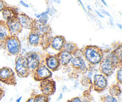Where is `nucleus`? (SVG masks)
Instances as JSON below:
<instances>
[{
    "label": "nucleus",
    "mask_w": 122,
    "mask_h": 102,
    "mask_svg": "<svg viewBox=\"0 0 122 102\" xmlns=\"http://www.w3.org/2000/svg\"><path fill=\"white\" fill-rule=\"evenodd\" d=\"M85 57L88 62L97 64L102 61V54L101 50L97 47L89 46L85 50Z\"/></svg>",
    "instance_id": "f257e3e1"
},
{
    "label": "nucleus",
    "mask_w": 122,
    "mask_h": 102,
    "mask_svg": "<svg viewBox=\"0 0 122 102\" xmlns=\"http://www.w3.org/2000/svg\"><path fill=\"white\" fill-rule=\"evenodd\" d=\"M4 44L8 53L17 55L20 51V42L16 36H10L4 41Z\"/></svg>",
    "instance_id": "f03ea898"
},
{
    "label": "nucleus",
    "mask_w": 122,
    "mask_h": 102,
    "mask_svg": "<svg viewBox=\"0 0 122 102\" xmlns=\"http://www.w3.org/2000/svg\"><path fill=\"white\" fill-rule=\"evenodd\" d=\"M15 71L20 77H26L29 74V69L26 57L19 56L15 59Z\"/></svg>",
    "instance_id": "7ed1b4c3"
},
{
    "label": "nucleus",
    "mask_w": 122,
    "mask_h": 102,
    "mask_svg": "<svg viewBox=\"0 0 122 102\" xmlns=\"http://www.w3.org/2000/svg\"><path fill=\"white\" fill-rule=\"evenodd\" d=\"M0 81L6 84H15V75L11 68L4 67L0 69Z\"/></svg>",
    "instance_id": "20e7f679"
},
{
    "label": "nucleus",
    "mask_w": 122,
    "mask_h": 102,
    "mask_svg": "<svg viewBox=\"0 0 122 102\" xmlns=\"http://www.w3.org/2000/svg\"><path fill=\"white\" fill-rule=\"evenodd\" d=\"M10 36H16L21 32L22 27L19 23L17 17L6 21Z\"/></svg>",
    "instance_id": "39448f33"
},
{
    "label": "nucleus",
    "mask_w": 122,
    "mask_h": 102,
    "mask_svg": "<svg viewBox=\"0 0 122 102\" xmlns=\"http://www.w3.org/2000/svg\"><path fill=\"white\" fill-rule=\"evenodd\" d=\"M40 88L44 95L46 96L51 95L56 90V84L52 80H44L41 82Z\"/></svg>",
    "instance_id": "423d86ee"
},
{
    "label": "nucleus",
    "mask_w": 122,
    "mask_h": 102,
    "mask_svg": "<svg viewBox=\"0 0 122 102\" xmlns=\"http://www.w3.org/2000/svg\"><path fill=\"white\" fill-rule=\"evenodd\" d=\"M51 75L52 74L51 70H50L46 66H41L36 69L35 78L37 81H44L50 78Z\"/></svg>",
    "instance_id": "0eeeda50"
},
{
    "label": "nucleus",
    "mask_w": 122,
    "mask_h": 102,
    "mask_svg": "<svg viewBox=\"0 0 122 102\" xmlns=\"http://www.w3.org/2000/svg\"><path fill=\"white\" fill-rule=\"evenodd\" d=\"M17 19L22 28L23 27L25 29H32L36 21V20H33L24 13L18 14Z\"/></svg>",
    "instance_id": "6e6552de"
},
{
    "label": "nucleus",
    "mask_w": 122,
    "mask_h": 102,
    "mask_svg": "<svg viewBox=\"0 0 122 102\" xmlns=\"http://www.w3.org/2000/svg\"><path fill=\"white\" fill-rule=\"evenodd\" d=\"M101 72L106 76H110L114 71V67L113 60L110 58H106L101 61L100 66Z\"/></svg>",
    "instance_id": "1a4fd4ad"
},
{
    "label": "nucleus",
    "mask_w": 122,
    "mask_h": 102,
    "mask_svg": "<svg viewBox=\"0 0 122 102\" xmlns=\"http://www.w3.org/2000/svg\"><path fill=\"white\" fill-rule=\"evenodd\" d=\"M29 70H35L39 66V56L35 53H32L26 57Z\"/></svg>",
    "instance_id": "9d476101"
},
{
    "label": "nucleus",
    "mask_w": 122,
    "mask_h": 102,
    "mask_svg": "<svg viewBox=\"0 0 122 102\" xmlns=\"http://www.w3.org/2000/svg\"><path fill=\"white\" fill-rule=\"evenodd\" d=\"M94 83L95 90L97 91H101L107 87V81L105 76L98 74L94 76Z\"/></svg>",
    "instance_id": "9b49d317"
},
{
    "label": "nucleus",
    "mask_w": 122,
    "mask_h": 102,
    "mask_svg": "<svg viewBox=\"0 0 122 102\" xmlns=\"http://www.w3.org/2000/svg\"><path fill=\"white\" fill-rule=\"evenodd\" d=\"M66 43L65 38L62 36H57L52 39L51 43V47L57 51H61L64 47Z\"/></svg>",
    "instance_id": "f8f14e48"
},
{
    "label": "nucleus",
    "mask_w": 122,
    "mask_h": 102,
    "mask_svg": "<svg viewBox=\"0 0 122 102\" xmlns=\"http://www.w3.org/2000/svg\"><path fill=\"white\" fill-rule=\"evenodd\" d=\"M10 36V34L6 21L0 20V44L4 43L6 39Z\"/></svg>",
    "instance_id": "ddd939ff"
},
{
    "label": "nucleus",
    "mask_w": 122,
    "mask_h": 102,
    "mask_svg": "<svg viewBox=\"0 0 122 102\" xmlns=\"http://www.w3.org/2000/svg\"><path fill=\"white\" fill-rule=\"evenodd\" d=\"M2 14L3 19L5 20H8L13 18L17 17L18 13L16 10L12 7H5L2 11Z\"/></svg>",
    "instance_id": "4468645a"
},
{
    "label": "nucleus",
    "mask_w": 122,
    "mask_h": 102,
    "mask_svg": "<svg viewBox=\"0 0 122 102\" xmlns=\"http://www.w3.org/2000/svg\"><path fill=\"white\" fill-rule=\"evenodd\" d=\"M46 67L50 70H55L59 67L60 62L58 57L54 56H50L46 59Z\"/></svg>",
    "instance_id": "2eb2a0df"
},
{
    "label": "nucleus",
    "mask_w": 122,
    "mask_h": 102,
    "mask_svg": "<svg viewBox=\"0 0 122 102\" xmlns=\"http://www.w3.org/2000/svg\"><path fill=\"white\" fill-rule=\"evenodd\" d=\"M58 59L59 60L60 63H61L62 65H66L69 62H71L73 57L71 54L66 51H63L58 54Z\"/></svg>",
    "instance_id": "dca6fc26"
},
{
    "label": "nucleus",
    "mask_w": 122,
    "mask_h": 102,
    "mask_svg": "<svg viewBox=\"0 0 122 102\" xmlns=\"http://www.w3.org/2000/svg\"><path fill=\"white\" fill-rule=\"evenodd\" d=\"M71 63L74 67L77 69H79L81 70L85 71L86 70V65L84 63V60L83 59L79 57H76L73 58L71 60Z\"/></svg>",
    "instance_id": "f3484780"
},
{
    "label": "nucleus",
    "mask_w": 122,
    "mask_h": 102,
    "mask_svg": "<svg viewBox=\"0 0 122 102\" xmlns=\"http://www.w3.org/2000/svg\"><path fill=\"white\" fill-rule=\"evenodd\" d=\"M28 41L30 45L33 46L38 45L41 41V36L36 32L32 31L28 37Z\"/></svg>",
    "instance_id": "a211bd4d"
},
{
    "label": "nucleus",
    "mask_w": 122,
    "mask_h": 102,
    "mask_svg": "<svg viewBox=\"0 0 122 102\" xmlns=\"http://www.w3.org/2000/svg\"><path fill=\"white\" fill-rule=\"evenodd\" d=\"M63 48H64V51H67L70 54L74 53L75 52H76V50H77L76 45L75 44H73L72 43H65Z\"/></svg>",
    "instance_id": "6ab92c4d"
},
{
    "label": "nucleus",
    "mask_w": 122,
    "mask_h": 102,
    "mask_svg": "<svg viewBox=\"0 0 122 102\" xmlns=\"http://www.w3.org/2000/svg\"><path fill=\"white\" fill-rule=\"evenodd\" d=\"M34 102H48V99L45 95H38L35 97Z\"/></svg>",
    "instance_id": "aec40b11"
},
{
    "label": "nucleus",
    "mask_w": 122,
    "mask_h": 102,
    "mask_svg": "<svg viewBox=\"0 0 122 102\" xmlns=\"http://www.w3.org/2000/svg\"><path fill=\"white\" fill-rule=\"evenodd\" d=\"M110 92L111 94L113 96H118L121 93L120 88L117 86H112L110 90Z\"/></svg>",
    "instance_id": "412c9836"
},
{
    "label": "nucleus",
    "mask_w": 122,
    "mask_h": 102,
    "mask_svg": "<svg viewBox=\"0 0 122 102\" xmlns=\"http://www.w3.org/2000/svg\"><path fill=\"white\" fill-rule=\"evenodd\" d=\"M103 102H118L116 99L112 96H107L103 97Z\"/></svg>",
    "instance_id": "4be33fe9"
},
{
    "label": "nucleus",
    "mask_w": 122,
    "mask_h": 102,
    "mask_svg": "<svg viewBox=\"0 0 122 102\" xmlns=\"http://www.w3.org/2000/svg\"><path fill=\"white\" fill-rule=\"evenodd\" d=\"M122 68H120L119 70H117V80H118L120 83H122Z\"/></svg>",
    "instance_id": "5701e85b"
},
{
    "label": "nucleus",
    "mask_w": 122,
    "mask_h": 102,
    "mask_svg": "<svg viewBox=\"0 0 122 102\" xmlns=\"http://www.w3.org/2000/svg\"><path fill=\"white\" fill-rule=\"evenodd\" d=\"M5 7L7 6H6V4L5 3L4 1L3 0H0V12L2 11Z\"/></svg>",
    "instance_id": "b1692460"
},
{
    "label": "nucleus",
    "mask_w": 122,
    "mask_h": 102,
    "mask_svg": "<svg viewBox=\"0 0 122 102\" xmlns=\"http://www.w3.org/2000/svg\"><path fill=\"white\" fill-rule=\"evenodd\" d=\"M70 102H81V100H80L79 98L76 97V98H74V99H73L72 100H70Z\"/></svg>",
    "instance_id": "393cba45"
},
{
    "label": "nucleus",
    "mask_w": 122,
    "mask_h": 102,
    "mask_svg": "<svg viewBox=\"0 0 122 102\" xmlns=\"http://www.w3.org/2000/svg\"><path fill=\"white\" fill-rule=\"evenodd\" d=\"M4 96V91L1 88H0V100L2 99V97Z\"/></svg>",
    "instance_id": "a878e982"
},
{
    "label": "nucleus",
    "mask_w": 122,
    "mask_h": 102,
    "mask_svg": "<svg viewBox=\"0 0 122 102\" xmlns=\"http://www.w3.org/2000/svg\"><path fill=\"white\" fill-rule=\"evenodd\" d=\"M26 102H34V99L33 98H30V99H29Z\"/></svg>",
    "instance_id": "bb28decb"
},
{
    "label": "nucleus",
    "mask_w": 122,
    "mask_h": 102,
    "mask_svg": "<svg viewBox=\"0 0 122 102\" xmlns=\"http://www.w3.org/2000/svg\"><path fill=\"white\" fill-rule=\"evenodd\" d=\"M20 3H21V4H23V5H25V7H28V5H26V4H25L23 2V1H21V2H20Z\"/></svg>",
    "instance_id": "cd10ccee"
},
{
    "label": "nucleus",
    "mask_w": 122,
    "mask_h": 102,
    "mask_svg": "<svg viewBox=\"0 0 122 102\" xmlns=\"http://www.w3.org/2000/svg\"><path fill=\"white\" fill-rule=\"evenodd\" d=\"M21 97H20L19 98V99H18V100H17V101H16V102H20V100H21Z\"/></svg>",
    "instance_id": "c85d7f7f"
},
{
    "label": "nucleus",
    "mask_w": 122,
    "mask_h": 102,
    "mask_svg": "<svg viewBox=\"0 0 122 102\" xmlns=\"http://www.w3.org/2000/svg\"><path fill=\"white\" fill-rule=\"evenodd\" d=\"M101 1H102V2H103V3H104V4H105V5H107V4H106V2H105V1H104V0H101Z\"/></svg>",
    "instance_id": "c756f323"
}]
</instances>
